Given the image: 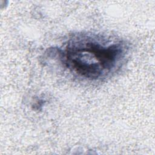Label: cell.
<instances>
[{
    "mask_svg": "<svg viewBox=\"0 0 155 155\" xmlns=\"http://www.w3.org/2000/svg\"><path fill=\"white\" fill-rule=\"evenodd\" d=\"M127 50L122 41L82 33L71 38L59 54L72 73L93 81L105 78L120 68Z\"/></svg>",
    "mask_w": 155,
    "mask_h": 155,
    "instance_id": "1",
    "label": "cell"
}]
</instances>
